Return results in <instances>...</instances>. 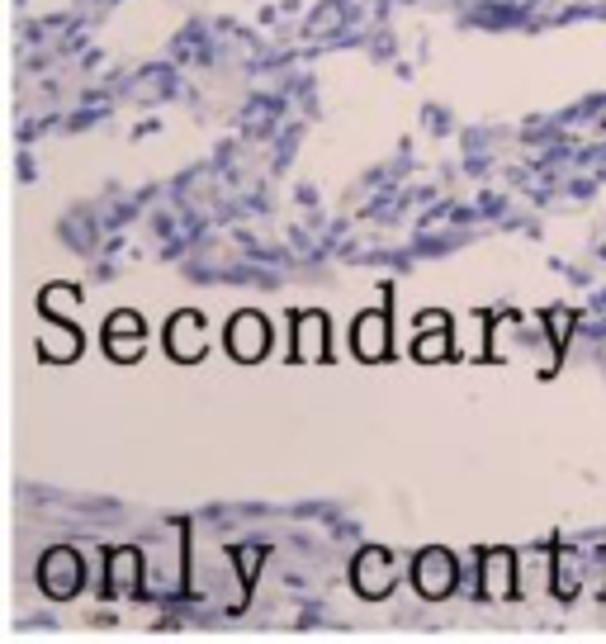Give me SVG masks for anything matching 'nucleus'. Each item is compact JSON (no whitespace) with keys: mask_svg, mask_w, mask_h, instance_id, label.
I'll use <instances>...</instances> for the list:
<instances>
[{"mask_svg":"<svg viewBox=\"0 0 606 644\" xmlns=\"http://www.w3.org/2000/svg\"><path fill=\"white\" fill-rule=\"evenodd\" d=\"M559 341L550 337V327L545 318H498L488 327V356H502V360H535V370L540 375H554V365H559Z\"/></svg>","mask_w":606,"mask_h":644,"instance_id":"1","label":"nucleus"},{"mask_svg":"<svg viewBox=\"0 0 606 644\" xmlns=\"http://www.w3.org/2000/svg\"><path fill=\"white\" fill-rule=\"evenodd\" d=\"M81 583H86V559L76 555V550L57 545V550H48V555L38 559V588L48 592L53 602L76 597V592H81Z\"/></svg>","mask_w":606,"mask_h":644,"instance_id":"2","label":"nucleus"},{"mask_svg":"<svg viewBox=\"0 0 606 644\" xmlns=\"http://www.w3.org/2000/svg\"><path fill=\"white\" fill-rule=\"evenodd\" d=\"M455 578H460V564H455V555H450L446 545H431V550H422V555L412 559V588L422 592L427 602L450 597Z\"/></svg>","mask_w":606,"mask_h":644,"instance_id":"3","label":"nucleus"},{"mask_svg":"<svg viewBox=\"0 0 606 644\" xmlns=\"http://www.w3.org/2000/svg\"><path fill=\"white\" fill-rule=\"evenodd\" d=\"M266 351H270V322L261 318L256 308H242V313L228 322V356L242 360V365H256Z\"/></svg>","mask_w":606,"mask_h":644,"instance_id":"4","label":"nucleus"},{"mask_svg":"<svg viewBox=\"0 0 606 644\" xmlns=\"http://www.w3.org/2000/svg\"><path fill=\"white\" fill-rule=\"evenodd\" d=\"M351 583H356V592L365 597V602H379V597H389V592H393V559L384 555L379 545L360 550L356 564H351Z\"/></svg>","mask_w":606,"mask_h":644,"instance_id":"5","label":"nucleus"},{"mask_svg":"<svg viewBox=\"0 0 606 644\" xmlns=\"http://www.w3.org/2000/svg\"><path fill=\"white\" fill-rule=\"evenodd\" d=\"M204 346H209V332H204V318H199L195 308H185L176 318L166 322V356L180 360V365H190V360L204 356Z\"/></svg>","mask_w":606,"mask_h":644,"instance_id":"6","label":"nucleus"},{"mask_svg":"<svg viewBox=\"0 0 606 644\" xmlns=\"http://www.w3.org/2000/svg\"><path fill=\"white\" fill-rule=\"evenodd\" d=\"M351 346H356L360 360H384L393 351V327H389V313L384 308H370V313H360L356 318V332H351Z\"/></svg>","mask_w":606,"mask_h":644,"instance_id":"7","label":"nucleus"},{"mask_svg":"<svg viewBox=\"0 0 606 644\" xmlns=\"http://www.w3.org/2000/svg\"><path fill=\"white\" fill-rule=\"evenodd\" d=\"M479 588L493 602H507L517 592V555L512 550H483L479 559Z\"/></svg>","mask_w":606,"mask_h":644,"instance_id":"8","label":"nucleus"},{"mask_svg":"<svg viewBox=\"0 0 606 644\" xmlns=\"http://www.w3.org/2000/svg\"><path fill=\"white\" fill-rule=\"evenodd\" d=\"M105 583H109V592H143V583H147V555L138 550V545H119L114 555L105 559Z\"/></svg>","mask_w":606,"mask_h":644,"instance_id":"9","label":"nucleus"},{"mask_svg":"<svg viewBox=\"0 0 606 644\" xmlns=\"http://www.w3.org/2000/svg\"><path fill=\"white\" fill-rule=\"evenodd\" d=\"M105 351L114 360H124V365L143 356V318H138L133 308H119V313L105 322Z\"/></svg>","mask_w":606,"mask_h":644,"instance_id":"10","label":"nucleus"},{"mask_svg":"<svg viewBox=\"0 0 606 644\" xmlns=\"http://www.w3.org/2000/svg\"><path fill=\"white\" fill-rule=\"evenodd\" d=\"M38 351H43V360H57V365H67V360L81 356V332H76L67 318H48L38 322Z\"/></svg>","mask_w":606,"mask_h":644,"instance_id":"11","label":"nucleus"},{"mask_svg":"<svg viewBox=\"0 0 606 644\" xmlns=\"http://www.w3.org/2000/svg\"><path fill=\"white\" fill-rule=\"evenodd\" d=\"M450 346H455V337H450L446 313H427V318L417 322V341H412V356H417V360L436 365V360L450 356Z\"/></svg>","mask_w":606,"mask_h":644,"instance_id":"12","label":"nucleus"},{"mask_svg":"<svg viewBox=\"0 0 606 644\" xmlns=\"http://www.w3.org/2000/svg\"><path fill=\"white\" fill-rule=\"evenodd\" d=\"M294 356L318 365L327 360V318L322 313H299L294 318Z\"/></svg>","mask_w":606,"mask_h":644,"instance_id":"13","label":"nucleus"},{"mask_svg":"<svg viewBox=\"0 0 606 644\" xmlns=\"http://www.w3.org/2000/svg\"><path fill=\"white\" fill-rule=\"evenodd\" d=\"M550 588L559 592V597H578V588H583V559L569 555V550H554L550 555Z\"/></svg>","mask_w":606,"mask_h":644,"instance_id":"14","label":"nucleus"},{"mask_svg":"<svg viewBox=\"0 0 606 644\" xmlns=\"http://www.w3.org/2000/svg\"><path fill=\"white\" fill-rule=\"evenodd\" d=\"M38 308H43V313H53V318H67V313L81 308V289L76 285H48L43 294H38Z\"/></svg>","mask_w":606,"mask_h":644,"instance_id":"15","label":"nucleus"},{"mask_svg":"<svg viewBox=\"0 0 606 644\" xmlns=\"http://www.w3.org/2000/svg\"><path fill=\"white\" fill-rule=\"evenodd\" d=\"M232 564H237V573H242V583H256V573H261V564H266V545H256V540H251V545H237V550H232Z\"/></svg>","mask_w":606,"mask_h":644,"instance_id":"16","label":"nucleus"},{"mask_svg":"<svg viewBox=\"0 0 606 644\" xmlns=\"http://www.w3.org/2000/svg\"><path fill=\"white\" fill-rule=\"evenodd\" d=\"M545 327H550V337L564 346V341H569V332H573V313H569V308H550V313H545Z\"/></svg>","mask_w":606,"mask_h":644,"instance_id":"17","label":"nucleus"}]
</instances>
